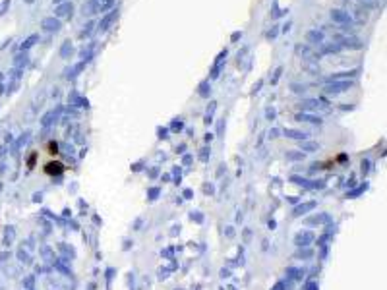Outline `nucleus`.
I'll return each mask as SVG.
<instances>
[{"label": "nucleus", "mask_w": 387, "mask_h": 290, "mask_svg": "<svg viewBox=\"0 0 387 290\" xmlns=\"http://www.w3.org/2000/svg\"><path fill=\"white\" fill-rule=\"evenodd\" d=\"M64 170H66V166L60 161H47L45 162V166H43V172H45L47 176H58V174H62Z\"/></svg>", "instance_id": "obj_1"}, {"label": "nucleus", "mask_w": 387, "mask_h": 290, "mask_svg": "<svg viewBox=\"0 0 387 290\" xmlns=\"http://www.w3.org/2000/svg\"><path fill=\"white\" fill-rule=\"evenodd\" d=\"M35 161H37V151H33L31 155H29V159H28V168H29V170L35 166Z\"/></svg>", "instance_id": "obj_3"}, {"label": "nucleus", "mask_w": 387, "mask_h": 290, "mask_svg": "<svg viewBox=\"0 0 387 290\" xmlns=\"http://www.w3.org/2000/svg\"><path fill=\"white\" fill-rule=\"evenodd\" d=\"M47 151H49V155H51V157H53V155H56V153H58V147H56V143H55V141L47 143Z\"/></svg>", "instance_id": "obj_2"}]
</instances>
